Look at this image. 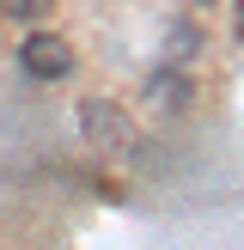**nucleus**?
<instances>
[{"instance_id":"obj_4","label":"nucleus","mask_w":244,"mask_h":250,"mask_svg":"<svg viewBox=\"0 0 244 250\" xmlns=\"http://www.w3.org/2000/svg\"><path fill=\"white\" fill-rule=\"evenodd\" d=\"M49 6H55V0H0V12H6V19H43Z\"/></svg>"},{"instance_id":"obj_1","label":"nucleus","mask_w":244,"mask_h":250,"mask_svg":"<svg viewBox=\"0 0 244 250\" xmlns=\"http://www.w3.org/2000/svg\"><path fill=\"white\" fill-rule=\"evenodd\" d=\"M19 67L31 73V80H67V73H73V43L55 37V31H37V37H24Z\"/></svg>"},{"instance_id":"obj_3","label":"nucleus","mask_w":244,"mask_h":250,"mask_svg":"<svg viewBox=\"0 0 244 250\" xmlns=\"http://www.w3.org/2000/svg\"><path fill=\"white\" fill-rule=\"evenodd\" d=\"M146 104H153L159 116H183V110L195 104V85L183 80V73L165 67V73H153V80H146Z\"/></svg>"},{"instance_id":"obj_2","label":"nucleus","mask_w":244,"mask_h":250,"mask_svg":"<svg viewBox=\"0 0 244 250\" xmlns=\"http://www.w3.org/2000/svg\"><path fill=\"white\" fill-rule=\"evenodd\" d=\"M80 134L92 146H104V153H122V146H128V116H122L116 104H104V98H92V104L80 110Z\"/></svg>"}]
</instances>
